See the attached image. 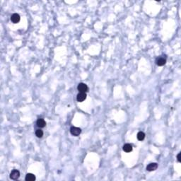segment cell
I'll return each instance as SVG.
<instances>
[{
  "label": "cell",
  "instance_id": "4",
  "mask_svg": "<svg viewBox=\"0 0 181 181\" xmlns=\"http://www.w3.org/2000/svg\"><path fill=\"white\" fill-rule=\"evenodd\" d=\"M86 98V93H82V92H79V94L76 96V100L78 102H83L84 101H85Z\"/></svg>",
  "mask_w": 181,
  "mask_h": 181
},
{
  "label": "cell",
  "instance_id": "9",
  "mask_svg": "<svg viewBox=\"0 0 181 181\" xmlns=\"http://www.w3.org/2000/svg\"><path fill=\"white\" fill-rule=\"evenodd\" d=\"M25 180L26 181H34L35 180V176L32 173H27Z\"/></svg>",
  "mask_w": 181,
  "mask_h": 181
},
{
  "label": "cell",
  "instance_id": "7",
  "mask_svg": "<svg viewBox=\"0 0 181 181\" xmlns=\"http://www.w3.org/2000/svg\"><path fill=\"white\" fill-rule=\"evenodd\" d=\"M46 125V122L45 121V120L43 118H40L37 120V126L40 128H43L45 127Z\"/></svg>",
  "mask_w": 181,
  "mask_h": 181
},
{
  "label": "cell",
  "instance_id": "12",
  "mask_svg": "<svg viewBox=\"0 0 181 181\" xmlns=\"http://www.w3.org/2000/svg\"><path fill=\"white\" fill-rule=\"evenodd\" d=\"M35 135H36L37 137L41 138L43 136V130H41V129H37V130L35 131Z\"/></svg>",
  "mask_w": 181,
  "mask_h": 181
},
{
  "label": "cell",
  "instance_id": "3",
  "mask_svg": "<svg viewBox=\"0 0 181 181\" xmlns=\"http://www.w3.org/2000/svg\"><path fill=\"white\" fill-rule=\"evenodd\" d=\"M20 173L18 170H13L10 173V178L12 180H16L19 178Z\"/></svg>",
  "mask_w": 181,
  "mask_h": 181
},
{
  "label": "cell",
  "instance_id": "5",
  "mask_svg": "<svg viewBox=\"0 0 181 181\" xmlns=\"http://www.w3.org/2000/svg\"><path fill=\"white\" fill-rule=\"evenodd\" d=\"M21 17L18 13H13L12 14L11 16V21L13 23H18L20 21Z\"/></svg>",
  "mask_w": 181,
  "mask_h": 181
},
{
  "label": "cell",
  "instance_id": "10",
  "mask_svg": "<svg viewBox=\"0 0 181 181\" xmlns=\"http://www.w3.org/2000/svg\"><path fill=\"white\" fill-rule=\"evenodd\" d=\"M123 150L125 151V152H130L132 151V147L131 144H125L124 146H123Z\"/></svg>",
  "mask_w": 181,
  "mask_h": 181
},
{
  "label": "cell",
  "instance_id": "11",
  "mask_svg": "<svg viewBox=\"0 0 181 181\" xmlns=\"http://www.w3.org/2000/svg\"><path fill=\"white\" fill-rule=\"evenodd\" d=\"M137 137L138 140H139V141H142V140H144V138H145V134H144L143 132H139Z\"/></svg>",
  "mask_w": 181,
  "mask_h": 181
},
{
  "label": "cell",
  "instance_id": "13",
  "mask_svg": "<svg viewBox=\"0 0 181 181\" xmlns=\"http://www.w3.org/2000/svg\"><path fill=\"white\" fill-rule=\"evenodd\" d=\"M181 153L180 152V153L178 154V156H177V159H178V162H181Z\"/></svg>",
  "mask_w": 181,
  "mask_h": 181
},
{
  "label": "cell",
  "instance_id": "8",
  "mask_svg": "<svg viewBox=\"0 0 181 181\" xmlns=\"http://www.w3.org/2000/svg\"><path fill=\"white\" fill-rule=\"evenodd\" d=\"M166 63V60L163 57H159L156 60V64L158 66H163Z\"/></svg>",
  "mask_w": 181,
  "mask_h": 181
},
{
  "label": "cell",
  "instance_id": "6",
  "mask_svg": "<svg viewBox=\"0 0 181 181\" xmlns=\"http://www.w3.org/2000/svg\"><path fill=\"white\" fill-rule=\"evenodd\" d=\"M157 168H158V164L156 163H149L147 166V170L148 171H154V170H156Z\"/></svg>",
  "mask_w": 181,
  "mask_h": 181
},
{
  "label": "cell",
  "instance_id": "1",
  "mask_svg": "<svg viewBox=\"0 0 181 181\" xmlns=\"http://www.w3.org/2000/svg\"><path fill=\"white\" fill-rule=\"evenodd\" d=\"M81 132V129L80 128L76 127H72L70 128V133L72 135L74 136V137H77L79 136Z\"/></svg>",
  "mask_w": 181,
  "mask_h": 181
},
{
  "label": "cell",
  "instance_id": "2",
  "mask_svg": "<svg viewBox=\"0 0 181 181\" xmlns=\"http://www.w3.org/2000/svg\"><path fill=\"white\" fill-rule=\"evenodd\" d=\"M77 89L79 92H82V93H86L88 91V88L86 84H84V83H80L78 86H77Z\"/></svg>",
  "mask_w": 181,
  "mask_h": 181
}]
</instances>
